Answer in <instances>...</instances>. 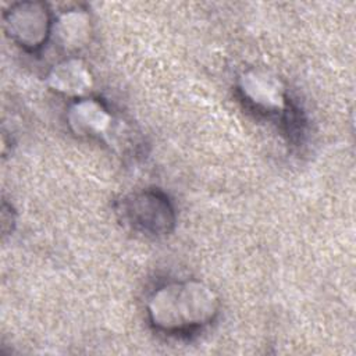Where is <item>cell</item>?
Masks as SVG:
<instances>
[{"mask_svg": "<svg viewBox=\"0 0 356 356\" xmlns=\"http://www.w3.org/2000/svg\"><path fill=\"white\" fill-rule=\"evenodd\" d=\"M214 291L199 281L170 282L149 298L147 313L153 325L165 332H188L209 324L218 313Z\"/></svg>", "mask_w": 356, "mask_h": 356, "instance_id": "1", "label": "cell"}, {"mask_svg": "<svg viewBox=\"0 0 356 356\" xmlns=\"http://www.w3.org/2000/svg\"><path fill=\"white\" fill-rule=\"evenodd\" d=\"M121 213L134 228L150 235L170 232L175 221L168 199L154 191L129 195L121 202Z\"/></svg>", "mask_w": 356, "mask_h": 356, "instance_id": "2", "label": "cell"}, {"mask_svg": "<svg viewBox=\"0 0 356 356\" xmlns=\"http://www.w3.org/2000/svg\"><path fill=\"white\" fill-rule=\"evenodd\" d=\"M10 36L28 50L39 49L50 33V15L40 3H22L7 15Z\"/></svg>", "mask_w": 356, "mask_h": 356, "instance_id": "3", "label": "cell"}, {"mask_svg": "<svg viewBox=\"0 0 356 356\" xmlns=\"http://www.w3.org/2000/svg\"><path fill=\"white\" fill-rule=\"evenodd\" d=\"M241 90L257 108L277 113L286 110L285 92L281 82L264 71H250L241 78Z\"/></svg>", "mask_w": 356, "mask_h": 356, "instance_id": "4", "label": "cell"}, {"mask_svg": "<svg viewBox=\"0 0 356 356\" xmlns=\"http://www.w3.org/2000/svg\"><path fill=\"white\" fill-rule=\"evenodd\" d=\"M68 124L76 135H100L107 131L111 115L104 106L93 99L76 102L68 111Z\"/></svg>", "mask_w": 356, "mask_h": 356, "instance_id": "5", "label": "cell"}, {"mask_svg": "<svg viewBox=\"0 0 356 356\" xmlns=\"http://www.w3.org/2000/svg\"><path fill=\"white\" fill-rule=\"evenodd\" d=\"M49 82L54 90L65 95H81L90 88V75L81 61L70 60L54 67L49 75Z\"/></svg>", "mask_w": 356, "mask_h": 356, "instance_id": "6", "label": "cell"}, {"mask_svg": "<svg viewBox=\"0 0 356 356\" xmlns=\"http://www.w3.org/2000/svg\"><path fill=\"white\" fill-rule=\"evenodd\" d=\"M88 21L76 13L65 14L60 18L57 33L65 47H78L83 43L88 35Z\"/></svg>", "mask_w": 356, "mask_h": 356, "instance_id": "7", "label": "cell"}]
</instances>
